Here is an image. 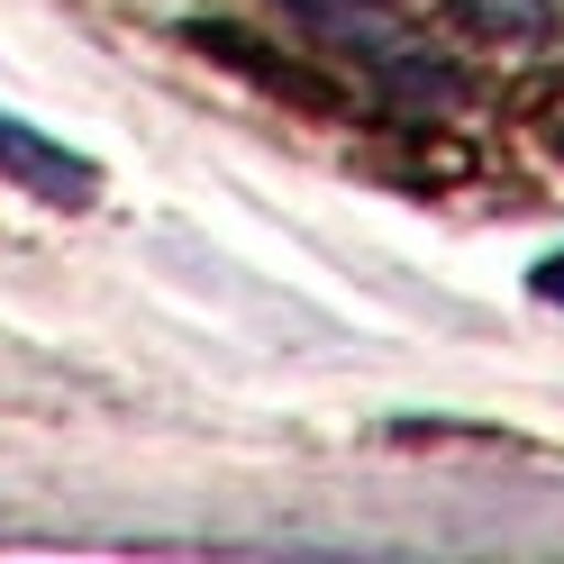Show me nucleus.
I'll return each mask as SVG.
<instances>
[{"mask_svg": "<svg viewBox=\"0 0 564 564\" xmlns=\"http://www.w3.org/2000/svg\"><path fill=\"white\" fill-rule=\"evenodd\" d=\"M0 173H10L19 192H37V200H55V209H83V200L100 192V173H91L83 155H64L55 137H37V128H19V119H0Z\"/></svg>", "mask_w": 564, "mask_h": 564, "instance_id": "obj_1", "label": "nucleus"}, {"mask_svg": "<svg viewBox=\"0 0 564 564\" xmlns=\"http://www.w3.org/2000/svg\"><path fill=\"white\" fill-rule=\"evenodd\" d=\"M474 10H491V19H538L546 0H474Z\"/></svg>", "mask_w": 564, "mask_h": 564, "instance_id": "obj_2", "label": "nucleus"}, {"mask_svg": "<svg viewBox=\"0 0 564 564\" xmlns=\"http://www.w3.org/2000/svg\"><path fill=\"white\" fill-rule=\"evenodd\" d=\"M538 292H546V301H564V256H555V264L538 273Z\"/></svg>", "mask_w": 564, "mask_h": 564, "instance_id": "obj_3", "label": "nucleus"}]
</instances>
